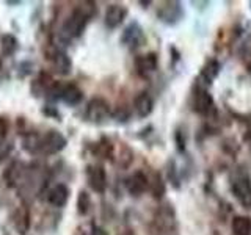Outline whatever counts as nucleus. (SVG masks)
<instances>
[{"instance_id": "obj_1", "label": "nucleus", "mask_w": 251, "mask_h": 235, "mask_svg": "<svg viewBox=\"0 0 251 235\" xmlns=\"http://www.w3.org/2000/svg\"><path fill=\"white\" fill-rule=\"evenodd\" d=\"M90 6H93V3H90L88 8L78 6L68 16L65 24H63V27H61V31H60L63 39H68L69 41V39H75L78 36H82V33L85 31L86 25H88V22H90V18H91V13L88 11Z\"/></svg>"}, {"instance_id": "obj_2", "label": "nucleus", "mask_w": 251, "mask_h": 235, "mask_svg": "<svg viewBox=\"0 0 251 235\" xmlns=\"http://www.w3.org/2000/svg\"><path fill=\"white\" fill-rule=\"evenodd\" d=\"M68 140L58 130H47L44 135L41 137V154L44 155H55L61 152L66 147Z\"/></svg>"}, {"instance_id": "obj_3", "label": "nucleus", "mask_w": 251, "mask_h": 235, "mask_svg": "<svg viewBox=\"0 0 251 235\" xmlns=\"http://www.w3.org/2000/svg\"><path fill=\"white\" fill-rule=\"evenodd\" d=\"M110 115H112V112H110L108 102L102 97H93L88 102V105H86V110H85L86 119L94 124H100V122L107 121Z\"/></svg>"}, {"instance_id": "obj_4", "label": "nucleus", "mask_w": 251, "mask_h": 235, "mask_svg": "<svg viewBox=\"0 0 251 235\" xmlns=\"http://www.w3.org/2000/svg\"><path fill=\"white\" fill-rule=\"evenodd\" d=\"M27 174V166L21 160L11 162L2 172V180L8 188H18L24 182V176Z\"/></svg>"}, {"instance_id": "obj_5", "label": "nucleus", "mask_w": 251, "mask_h": 235, "mask_svg": "<svg viewBox=\"0 0 251 235\" xmlns=\"http://www.w3.org/2000/svg\"><path fill=\"white\" fill-rule=\"evenodd\" d=\"M86 180L94 193H104L107 188V172L100 164H91L86 168Z\"/></svg>"}, {"instance_id": "obj_6", "label": "nucleus", "mask_w": 251, "mask_h": 235, "mask_svg": "<svg viewBox=\"0 0 251 235\" xmlns=\"http://www.w3.org/2000/svg\"><path fill=\"white\" fill-rule=\"evenodd\" d=\"M11 223L14 226L16 232L19 235H27L30 227H31V213L27 204H22V206L16 207V210L11 215Z\"/></svg>"}, {"instance_id": "obj_7", "label": "nucleus", "mask_w": 251, "mask_h": 235, "mask_svg": "<svg viewBox=\"0 0 251 235\" xmlns=\"http://www.w3.org/2000/svg\"><path fill=\"white\" fill-rule=\"evenodd\" d=\"M47 60H50L55 72L60 75H68L73 69V61L69 55L61 49H52L50 53H47Z\"/></svg>"}, {"instance_id": "obj_8", "label": "nucleus", "mask_w": 251, "mask_h": 235, "mask_svg": "<svg viewBox=\"0 0 251 235\" xmlns=\"http://www.w3.org/2000/svg\"><path fill=\"white\" fill-rule=\"evenodd\" d=\"M69 193H71L69 188L65 184H57V185L50 187L49 190L46 191V201H47L49 206L61 209V207H65L68 204Z\"/></svg>"}, {"instance_id": "obj_9", "label": "nucleus", "mask_w": 251, "mask_h": 235, "mask_svg": "<svg viewBox=\"0 0 251 235\" xmlns=\"http://www.w3.org/2000/svg\"><path fill=\"white\" fill-rule=\"evenodd\" d=\"M53 85V80H52V75L49 72H46V70H41L33 80L30 83V93L33 97H43V96H47V93H49L50 86Z\"/></svg>"}, {"instance_id": "obj_10", "label": "nucleus", "mask_w": 251, "mask_h": 235, "mask_svg": "<svg viewBox=\"0 0 251 235\" xmlns=\"http://www.w3.org/2000/svg\"><path fill=\"white\" fill-rule=\"evenodd\" d=\"M143 28H141L137 22H132L130 25L123 31V36H121V43L124 46H127L129 49H137V47L141 46L143 43Z\"/></svg>"}, {"instance_id": "obj_11", "label": "nucleus", "mask_w": 251, "mask_h": 235, "mask_svg": "<svg viewBox=\"0 0 251 235\" xmlns=\"http://www.w3.org/2000/svg\"><path fill=\"white\" fill-rule=\"evenodd\" d=\"M232 193L243 207L251 209V182L250 179L242 177L232 184Z\"/></svg>"}, {"instance_id": "obj_12", "label": "nucleus", "mask_w": 251, "mask_h": 235, "mask_svg": "<svg viewBox=\"0 0 251 235\" xmlns=\"http://www.w3.org/2000/svg\"><path fill=\"white\" fill-rule=\"evenodd\" d=\"M126 16H127V8H126L124 5L121 3H113V5H110L107 8V11H105V25L108 28H116V27H120L121 24L124 22L126 19Z\"/></svg>"}, {"instance_id": "obj_13", "label": "nucleus", "mask_w": 251, "mask_h": 235, "mask_svg": "<svg viewBox=\"0 0 251 235\" xmlns=\"http://www.w3.org/2000/svg\"><path fill=\"white\" fill-rule=\"evenodd\" d=\"M82 99H83V93L75 83H63L60 100H63L69 107H74L80 104Z\"/></svg>"}, {"instance_id": "obj_14", "label": "nucleus", "mask_w": 251, "mask_h": 235, "mask_svg": "<svg viewBox=\"0 0 251 235\" xmlns=\"http://www.w3.org/2000/svg\"><path fill=\"white\" fill-rule=\"evenodd\" d=\"M148 187H149L148 177L141 171L133 172V174L127 179V182H126V188H127V191L132 196H135V198L140 194H143L148 190Z\"/></svg>"}, {"instance_id": "obj_15", "label": "nucleus", "mask_w": 251, "mask_h": 235, "mask_svg": "<svg viewBox=\"0 0 251 235\" xmlns=\"http://www.w3.org/2000/svg\"><path fill=\"white\" fill-rule=\"evenodd\" d=\"M159 19L165 24H175L182 16V8L179 2H167L160 6L159 10Z\"/></svg>"}, {"instance_id": "obj_16", "label": "nucleus", "mask_w": 251, "mask_h": 235, "mask_svg": "<svg viewBox=\"0 0 251 235\" xmlns=\"http://www.w3.org/2000/svg\"><path fill=\"white\" fill-rule=\"evenodd\" d=\"M195 108L196 112L204 115V116H210L215 113V105H214V99L212 96L204 90H200L195 96Z\"/></svg>"}, {"instance_id": "obj_17", "label": "nucleus", "mask_w": 251, "mask_h": 235, "mask_svg": "<svg viewBox=\"0 0 251 235\" xmlns=\"http://www.w3.org/2000/svg\"><path fill=\"white\" fill-rule=\"evenodd\" d=\"M133 107H135L138 116L141 118H146L152 113V108H154V102L152 97L149 96L148 93H140L138 96L133 100Z\"/></svg>"}, {"instance_id": "obj_18", "label": "nucleus", "mask_w": 251, "mask_h": 235, "mask_svg": "<svg viewBox=\"0 0 251 235\" xmlns=\"http://www.w3.org/2000/svg\"><path fill=\"white\" fill-rule=\"evenodd\" d=\"M135 66L141 75H148V74L154 72L157 68V55L155 53L141 55V57H138L135 60Z\"/></svg>"}, {"instance_id": "obj_19", "label": "nucleus", "mask_w": 251, "mask_h": 235, "mask_svg": "<svg viewBox=\"0 0 251 235\" xmlns=\"http://www.w3.org/2000/svg\"><path fill=\"white\" fill-rule=\"evenodd\" d=\"M19 50V39L13 33H5L0 38V52L3 57H13Z\"/></svg>"}, {"instance_id": "obj_20", "label": "nucleus", "mask_w": 251, "mask_h": 235, "mask_svg": "<svg viewBox=\"0 0 251 235\" xmlns=\"http://www.w3.org/2000/svg\"><path fill=\"white\" fill-rule=\"evenodd\" d=\"M41 137L38 132H30L27 135H24L22 140V147L24 151H27L30 154H41Z\"/></svg>"}, {"instance_id": "obj_21", "label": "nucleus", "mask_w": 251, "mask_h": 235, "mask_svg": "<svg viewBox=\"0 0 251 235\" xmlns=\"http://www.w3.org/2000/svg\"><path fill=\"white\" fill-rule=\"evenodd\" d=\"M234 235H251V218L250 216H235L232 219Z\"/></svg>"}, {"instance_id": "obj_22", "label": "nucleus", "mask_w": 251, "mask_h": 235, "mask_svg": "<svg viewBox=\"0 0 251 235\" xmlns=\"http://www.w3.org/2000/svg\"><path fill=\"white\" fill-rule=\"evenodd\" d=\"M218 72H220V63L217 60H209L206 65H204V68L201 70V75L207 83H212L214 78L218 75Z\"/></svg>"}, {"instance_id": "obj_23", "label": "nucleus", "mask_w": 251, "mask_h": 235, "mask_svg": "<svg viewBox=\"0 0 251 235\" xmlns=\"http://www.w3.org/2000/svg\"><path fill=\"white\" fill-rule=\"evenodd\" d=\"M90 210H91V198L85 190H82L77 196V212L78 215L85 216L90 213Z\"/></svg>"}, {"instance_id": "obj_24", "label": "nucleus", "mask_w": 251, "mask_h": 235, "mask_svg": "<svg viewBox=\"0 0 251 235\" xmlns=\"http://www.w3.org/2000/svg\"><path fill=\"white\" fill-rule=\"evenodd\" d=\"M94 154H96L98 157H110L112 155V152H113V144L110 143L108 140H100L99 143H96L94 144Z\"/></svg>"}, {"instance_id": "obj_25", "label": "nucleus", "mask_w": 251, "mask_h": 235, "mask_svg": "<svg viewBox=\"0 0 251 235\" xmlns=\"http://www.w3.org/2000/svg\"><path fill=\"white\" fill-rule=\"evenodd\" d=\"M151 191H152V196H155V198H162V194H163V191H165V182H163L162 177H160L159 174H155V176H154Z\"/></svg>"}, {"instance_id": "obj_26", "label": "nucleus", "mask_w": 251, "mask_h": 235, "mask_svg": "<svg viewBox=\"0 0 251 235\" xmlns=\"http://www.w3.org/2000/svg\"><path fill=\"white\" fill-rule=\"evenodd\" d=\"M14 144L11 141H6V140H0V162H3L8 155L13 152Z\"/></svg>"}, {"instance_id": "obj_27", "label": "nucleus", "mask_w": 251, "mask_h": 235, "mask_svg": "<svg viewBox=\"0 0 251 235\" xmlns=\"http://www.w3.org/2000/svg\"><path fill=\"white\" fill-rule=\"evenodd\" d=\"M10 132V121L6 116H0V140H6Z\"/></svg>"}, {"instance_id": "obj_28", "label": "nucleus", "mask_w": 251, "mask_h": 235, "mask_svg": "<svg viewBox=\"0 0 251 235\" xmlns=\"http://www.w3.org/2000/svg\"><path fill=\"white\" fill-rule=\"evenodd\" d=\"M31 68H33V65L30 61H22L19 65V78L27 77L31 72Z\"/></svg>"}, {"instance_id": "obj_29", "label": "nucleus", "mask_w": 251, "mask_h": 235, "mask_svg": "<svg viewBox=\"0 0 251 235\" xmlns=\"http://www.w3.org/2000/svg\"><path fill=\"white\" fill-rule=\"evenodd\" d=\"M43 113L46 115V116H53V118H60V115H58V112L55 110V107H49V105H46L44 108H43Z\"/></svg>"}, {"instance_id": "obj_30", "label": "nucleus", "mask_w": 251, "mask_h": 235, "mask_svg": "<svg viewBox=\"0 0 251 235\" xmlns=\"http://www.w3.org/2000/svg\"><path fill=\"white\" fill-rule=\"evenodd\" d=\"M90 235H108L104 229H102V227H93V231H91V234Z\"/></svg>"}, {"instance_id": "obj_31", "label": "nucleus", "mask_w": 251, "mask_h": 235, "mask_svg": "<svg viewBox=\"0 0 251 235\" xmlns=\"http://www.w3.org/2000/svg\"><path fill=\"white\" fill-rule=\"evenodd\" d=\"M22 2H21V0H6V5H21Z\"/></svg>"}, {"instance_id": "obj_32", "label": "nucleus", "mask_w": 251, "mask_h": 235, "mask_svg": "<svg viewBox=\"0 0 251 235\" xmlns=\"http://www.w3.org/2000/svg\"><path fill=\"white\" fill-rule=\"evenodd\" d=\"M0 66H2V61H0Z\"/></svg>"}]
</instances>
